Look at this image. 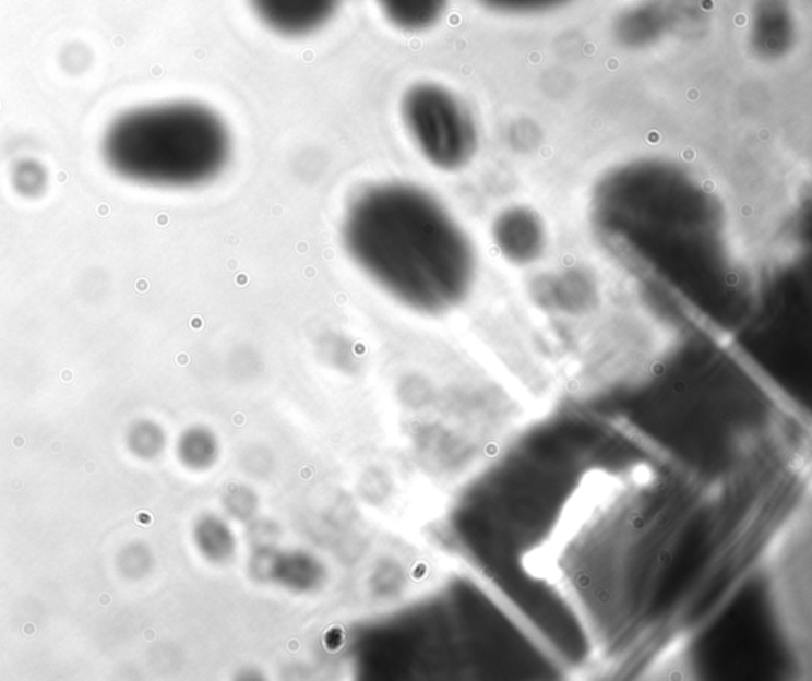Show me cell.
Returning <instances> with one entry per match:
<instances>
[{"label":"cell","instance_id":"cell-1","mask_svg":"<svg viewBox=\"0 0 812 681\" xmlns=\"http://www.w3.org/2000/svg\"><path fill=\"white\" fill-rule=\"evenodd\" d=\"M659 498V485L632 471L587 474L532 558L535 574L558 586L597 637L624 624Z\"/></svg>","mask_w":812,"mask_h":681},{"label":"cell","instance_id":"cell-2","mask_svg":"<svg viewBox=\"0 0 812 681\" xmlns=\"http://www.w3.org/2000/svg\"><path fill=\"white\" fill-rule=\"evenodd\" d=\"M343 243L360 271L419 312H444L468 296L474 247L447 208L416 184L387 181L353 199Z\"/></svg>","mask_w":812,"mask_h":681},{"label":"cell","instance_id":"cell-3","mask_svg":"<svg viewBox=\"0 0 812 681\" xmlns=\"http://www.w3.org/2000/svg\"><path fill=\"white\" fill-rule=\"evenodd\" d=\"M101 155L115 174L134 183L195 188L224 172L232 138L223 118L205 105H146L108 126Z\"/></svg>","mask_w":812,"mask_h":681},{"label":"cell","instance_id":"cell-4","mask_svg":"<svg viewBox=\"0 0 812 681\" xmlns=\"http://www.w3.org/2000/svg\"><path fill=\"white\" fill-rule=\"evenodd\" d=\"M402 121L427 163L444 172L464 169L478 150L470 110L446 87L418 83L401 104Z\"/></svg>","mask_w":812,"mask_h":681},{"label":"cell","instance_id":"cell-5","mask_svg":"<svg viewBox=\"0 0 812 681\" xmlns=\"http://www.w3.org/2000/svg\"><path fill=\"white\" fill-rule=\"evenodd\" d=\"M343 0H250L254 15L283 37H307L327 26Z\"/></svg>","mask_w":812,"mask_h":681},{"label":"cell","instance_id":"cell-6","mask_svg":"<svg viewBox=\"0 0 812 681\" xmlns=\"http://www.w3.org/2000/svg\"><path fill=\"white\" fill-rule=\"evenodd\" d=\"M797 21L789 0H757L752 12L751 45L759 58L776 61L792 50Z\"/></svg>","mask_w":812,"mask_h":681},{"label":"cell","instance_id":"cell-7","mask_svg":"<svg viewBox=\"0 0 812 681\" xmlns=\"http://www.w3.org/2000/svg\"><path fill=\"white\" fill-rule=\"evenodd\" d=\"M493 240L507 261L532 264L541 256L546 244V230L532 210H506L493 223Z\"/></svg>","mask_w":812,"mask_h":681},{"label":"cell","instance_id":"cell-8","mask_svg":"<svg viewBox=\"0 0 812 681\" xmlns=\"http://www.w3.org/2000/svg\"><path fill=\"white\" fill-rule=\"evenodd\" d=\"M392 26L405 33H422L444 15L447 0H377Z\"/></svg>","mask_w":812,"mask_h":681},{"label":"cell","instance_id":"cell-9","mask_svg":"<svg viewBox=\"0 0 812 681\" xmlns=\"http://www.w3.org/2000/svg\"><path fill=\"white\" fill-rule=\"evenodd\" d=\"M616 29H618L621 44L630 45V47H644V45L653 44L665 29L664 10L657 3L632 9L621 16Z\"/></svg>","mask_w":812,"mask_h":681},{"label":"cell","instance_id":"cell-10","mask_svg":"<svg viewBox=\"0 0 812 681\" xmlns=\"http://www.w3.org/2000/svg\"><path fill=\"white\" fill-rule=\"evenodd\" d=\"M569 0H481L486 7L499 12L530 13L554 9Z\"/></svg>","mask_w":812,"mask_h":681}]
</instances>
